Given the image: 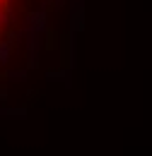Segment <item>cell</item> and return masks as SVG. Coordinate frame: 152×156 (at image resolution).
I'll list each match as a JSON object with an SVG mask.
<instances>
[{"label":"cell","mask_w":152,"mask_h":156,"mask_svg":"<svg viewBox=\"0 0 152 156\" xmlns=\"http://www.w3.org/2000/svg\"><path fill=\"white\" fill-rule=\"evenodd\" d=\"M80 31L82 0H0V120L70 79Z\"/></svg>","instance_id":"6da1fadb"}]
</instances>
